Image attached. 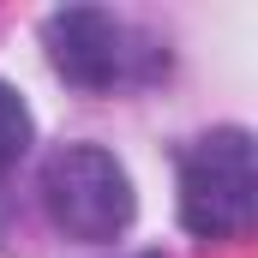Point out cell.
Instances as JSON below:
<instances>
[{"mask_svg":"<svg viewBox=\"0 0 258 258\" xmlns=\"http://www.w3.org/2000/svg\"><path fill=\"white\" fill-rule=\"evenodd\" d=\"M42 48L66 84L78 90H126L162 72V48H150V36H138L126 18L102 12V6H60L42 18Z\"/></svg>","mask_w":258,"mask_h":258,"instance_id":"obj_1","label":"cell"},{"mask_svg":"<svg viewBox=\"0 0 258 258\" xmlns=\"http://www.w3.org/2000/svg\"><path fill=\"white\" fill-rule=\"evenodd\" d=\"M36 192H42L48 222L72 240H90V246L120 240L132 222V180L102 144H60L42 162Z\"/></svg>","mask_w":258,"mask_h":258,"instance_id":"obj_2","label":"cell"},{"mask_svg":"<svg viewBox=\"0 0 258 258\" xmlns=\"http://www.w3.org/2000/svg\"><path fill=\"white\" fill-rule=\"evenodd\" d=\"M258 210V162L240 126L204 132L180 156V222L204 240H228Z\"/></svg>","mask_w":258,"mask_h":258,"instance_id":"obj_3","label":"cell"},{"mask_svg":"<svg viewBox=\"0 0 258 258\" xmlns=\"http://www.w3.org/2000/svg\"><path fill=\"white\" fill-rule=\"evenodd\" d=\"M30 150V108L12 84H0V168H12Z\"/></svg>","mask_w":258,"mask_h":258,"instance_id":"obj_4","label":"cell"},{"mask_svg":"<svg viewBox=\"0 0 258 258\" xmlns=\"http://www.w3.org/2000/svg\"><path fill=\"white\" fill-rule=\"evenodd\" d=\"M132 258H162V252H132Z\"/></svg>","mask_w":258,"mask_h":258,"instance_id":"obj_5","label":"cell"}]
</instances>
